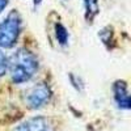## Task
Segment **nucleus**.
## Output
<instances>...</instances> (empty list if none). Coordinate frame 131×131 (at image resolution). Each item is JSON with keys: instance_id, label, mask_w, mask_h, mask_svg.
Here are the masks:
<instances>
[{"instance_id": "0eeeda50", "label": "nucleus", "mask_w": 131, "mask_h": 131, "mask_svg": "<svg viewBox=\"0 0 131 131\" xmlns=\"http://www.w3.org/2000/svg\"><path fill=\"white\" fill-rule=\"evenodd\" d=\"M54 33H55V38L58 43L62 47H66L70 43V33L62 23H57L54 26Z\"/></svg>"}, {"instance_id": "1a4fd4ad", "label": "nucleus", "mask_w": 131, "mask_h": 131, "mask_svg": "<svg viewBox=\"0 0 131 131\" xmlns=\"http://www.w3.org/2000/svg\"><path fill=\"white\" fill-rule=\"evenodd\" d=\"M8 3H9V0H0V13H2L3 10L7 8Z\"/></svg>"}, {"instance_id": "7ed1b4c3", "label": "nucleus", "mask_w": 131, "mask_h": 131, "mask_svg": "<svg viewBox=\"0 0 131 131\" xmlns=\"http://www.w3.org/2000/svg\"><path fill=\"white\" fill-rule=\"evenodd\" d=\"M52 97L51 88L46 83H37L25 92L24 101L26 106L31 110H38V109L46 106Z\"/></svg>"}, {"instance_id": "39448f33", "label": "nucleus", "mask_w": 131, "mask_h": 131, "mask_svg": "<svg viewBox=\"0 0 131 131\" xmlns=\"http://www.w3.org/2000/svg\"><path fill=\"white\" fill-rule=\"evenodd\" d=\"M113 94H114V101L119 109L128 110L131 107L128 88H127V83L125 80H118L113 84Z\"/></svg>"}, {"instance_id": "6e6552de", "label": "nucleus", "mask_w": 131, "mask_h": 131, "mask_svg": "<svg viewBox=\"0 0 131 131\" xmlns=\"http://www.w3.org/2000/svg\"><path fill=\"white\" fill-rule=\"evenodd\" d=\"M7 68H8V58L5 57L3 50L0 49V78L7 73Z\"/></svg>"}, {"instance_id": "f257e3e1", "label": "nucleus", "mask_w": 131, "mask_h": 131, "mask_svg": "<svg viewBox=\"0 0 131 131\" xmlns=\"http://www.w3.org/2000/svg\"><path fill=\"white\" fill-rule=\"evenodd\" d=\"M38 59L28 49L16 50L8 59L7 71L15 84H24L34 78L38 71Z\"/></svg>"}, {"instance_id": "20e7f679", "label": "nucleus", "mask_w": 131, "mask_h": 131, "mask_svg": "<svg viewBox=\"0 0 131 131\" xmlns=\"http://www.w3.org/2000/svg\"><path fill=\"white\" fill-rule=\"evenodd\" d=\"M12 131H54V126L46 117L36 115L18 123Z\"/></svg>"}, {"instance_id": "f03ea898", "label": "nucleus", "mask_w": 131, "mask_h": 131, "mask_svg": "<svg viewBox=\"0 0 131 131\" xmlns=\"http://www.w3.org/2000/svg\"><path fill=\"white\" fill-rule=\"evenodd\" d=\"M23 31V18L17 9L9 10L0 21V49H12Z\"/></svg>"}, {"instance_id": "9d476101", "label": "nucleus", "mask_w": 131, "mask_h": 131, "mask_svg": "<svg viewBox=\"0 0 131 131\" xmlns=\"http://www.w3.org/2000/svg\"><path fill=\"white\" fill-rule=\"evenodd\" d=\"M33 2H34V3H36V4H39V3H41V2H42V0H33Z\"/></svg>"}, {"instance_id": "423d86ee", "label": "nucleus", "mask_w": 131, "mask_h": 131, "mask_svg": "<svg viewBox=\"0 0 131 131\" xmlns=\"http://www.w3.org/2000/svg\"><path fill=\"white\" fill-rule=\"evenodd\" d=\"M84 17L86 23H93L100 13V0H83Z\"/></svg>"}]
</instances>
